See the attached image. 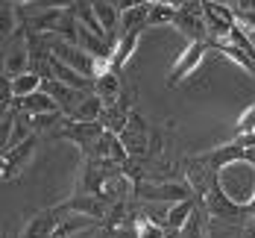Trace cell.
Here are the masks:
<instances>
[{"instance_id":"cell-1","label":"cell","mask_w":255,"mask_h":238,"mask_svg":"<svg viewBox=\"0 0 255 238\" xmlns=\"http://www.w3.org/2000/svg\"><path fill=\"white\" fill-rule=\"evenodd\" d=\"M214 177H217L220 191L229 197L238 209L247 212L253 206V200H255V165L253 162H235V165L223 168Z\"/></svg>"},{"instance_id":"cell-2","label":"cell","mask_w":255,"mask_h":238,"mask_svg":"<svg viewBox=\"0 0 255 238\" xmlns=\"http://www.w3.org/2000/svg\"><path fill=\"white\" fill-rule=\"evenodd\" d=\"M103 132L106 130H103L100 121L85 124V121H71V118H65V121L53 130V138H68L71 144H77L85 156H91V153H94V144L100 141Z\"/></svg>"},{"instance_id":"cell-3","label":"cell","mask_w":255,"mask_h":238,"mask_svg":"<svg viewBox=\"0 0 255 238\" xmlns=\"http://www.w3.org/2000/svg\"><path fill=\"white\" fill-rule=\"evenodd\" d=\"M135 197L138 200H147V203H182V200H191L197 197L194 188L188 183H135Z\"/></svg>"},{"instance_id":"cell-4","label":"cell","mask_w":255,"mask_h":238,"mask_svg":"<svg viewBox=\"0 0 255 238\" xmlns=\"http://www.w3.org/2000/svg\"><path fill=\"white\" fill-rule=\"evenodd\" d=\"M203 15H205V26H208V41H229L232 29L238 26V12L229 9V6L203 0Z\"/></svg>"},{"instance_id":"cell-5","label":"cell","mask_w":255,"mask_h":238,"mask_svg":"<svg viewBox=\"0 0 255 238\" xmlns=\"http://www.w3.org/2000/svg\"><path fill=\"white\" fill-rule=\"evenodd\" d=\"M150 135H153V130L147 127L144 115L141 112H132L127 130L121 132V141L127 147L129 159H150Z\"/></svg>"},{"instance_id":"cell-6","label":"cell","mask_w":255,"mask_h":238,"mask_svg":"<svg viewBox=\"0 0 255 238\" xmlns=\"http://www.w3.org/2000/svg\"><path fill=\"white\" fill-rule=\"evenodd\" d=\"M50 53L56 56V59H62L65 65H71L74 71H79L82 77H88V79L97 77V59H94L88 50H82L79 44H71V41L59 38V41L50 44Z\"/></svg>"},{"instance_id":"cell-7","label":"cell","mask_w":255,"mask_h":238,"mask_svg":"<svg viewBox=\"0 0 255 238\" xmlns=\"http://www.w3.org/2000/svg\"><path fill=\"white\" fill-rule=\"evenodd\" d=\"M208 47H211L208 41H191V44L176 56V62H173V68H170V74H167V85H179L182 79L194 77L197 68L203 65L205 50H208Z\"/></svg>"},{"instance_id":"cell-8","label":"cell","mask_w":255,"mask_h":238,"mask_svg":"<svg viewBox=\"0 0 255 238\" xmlns=\"http://www.w3.org/2000/svg\"><path fill=\"white\" fill-rule=\"evenodd\" d=\"M179 32H185L191 41H208V26H205V15H203V0L188 3L185 9H179L176 24Z\"/></svg>"},{"instance_id":"cell-9","label":"cell","mask_w":255,"mask_h":238,"mask_svg":"<svg viewBox=\"0 0 255 238\" xmlns=\"http://www.w3.org/2000/svg\"><path fill=\"white\" fill-rule=\"evenodd\" d=\"M132 112H135V106H132V94L124 91V97L118 100V103L106 106V112H103L100 124L106 132H115V135H121V132L127 130L129 118H132Z\"/></svg>"},{"instance_id":"cell-10","label":"cell","mask_w":255,"mask_h":238,"mask_svg":"<svg viewBox=\"0 0 255 238\" xmlns=\"http://www.w3.org/2000/svg\"><path fill=\"white\" fill-rule=\"evenodd\" d=\"M62 212L59 206L56 209H44L38 212V215H32L29 221H26V227L21 230V238H53L56 236V227L62 224Z\"/></svg>"},{"instance_id":"cell-11","label":"cell","mask_w":255,"mask_h":238,"mask_svg":"<svg viewBox=\"0 0 255 238\" xmlns=\"http://www.w3.org/2000/svg\"><path fill=\"white\" fill-rule=\"evenodd\" d=\"M41 91L47 94V97H53L56 103H59V109L65 112V115H71L74 109H77V103L88 94V91H77V88H71V85H65V82H59V79L53 77H44V85H41Z\"/></svg>"},{"instance_id":"cell-12","label":"cell","mask_w":255,"mask_h":238,"mask_svg":"<svg viewBox=\"0 0 255 238\" xmlns=\"http://www.w3.org/2000/svg\"><path fill=\"white\" fill-rule=\"evenodd\" d=\"M35 144H38V135H29L24 144H18L15 150H9V153H3V156H0V162H3V180H12V177H15V174L26 165V162L32 159Z\"/></svg>"},{"instance_id":"cell-13","label":"cell","mask_w":255,"mask_h":238,"mask_svg":"<svg viewBox=\"0 0 255 238\" xmlns=\"http://www.w3.org/2000/svg\"><path fill=\"white\" fill-rule=\"evenodd\" d=\"M47 68H50V77L59 79V82H65V85H71V88H77V91H94V79L82 77L79 71H74L71 65H65L62 59H56L50 53V59H47Z\"/></svg>"},{"instance_id":"cell-14","label":"cell","mask_w":255,"mask_h":238,"mask_svg":"<svg viewBox=\"0 0 255 238\" xmlns=\"http://www.w3.org/2000/svg\"><path fill=\"white\" fill-rule=\"evenodd\" d=\"M32 68V56H29V47H26V38L24 41H18L12 50L6 53V59H3V77L15 79L21 77V74H26Z\"/></svg>"},{"instance_id":"cell-15","label":"cell","mask_w":255,"mask_h":238,"mask_svg":"<svg viewBox=\"0 0 255 238\" xmlns=\"http://www.w3.org/2000/svg\"><path fill=\"white\" fill-rule=\"evenodd\" d=\"M141 32L144 29H132V32H121V38H118V44H115V53H112V71H124L127 68V62L135 56L138 50V41H141Z\"/></svg>"},{"instance_id":"cell-16","label":"cell","mask_w":255,"mask_h":238,"mask_svg":"<svg viewBox=\"0 0 255 238\" xmlns=\"http://www.w3.org/2000/svg\"><path fill=\"white\" fill-rule=\"evenodd\" d=\"M15 109L21 112V115H29V118H35V115H47V112H62L59 103L47 97L44 91H35V94H29V97H21V100H15Z\"/></svg>"},{"instance_id":"cell-17","label":"cell","mask_w":255,"mask_h":238,"mask_svg":"<svg viewBox=\"0 0 255 238\" xmlns=\"http://www.w3.org/2000/svg\"><path fill=\"white\" fill-rule=\"evenodd\" d=\"M197 206H200V200H197V197L182 200V203H173V206H170V212H167V221H164V230L170 233V238L179 236V230L188 224V218L197 212Z\"/></svg>"},{"instance_id":"cell-18","label":"cell","mask_w":255,"mask_h":238,"mask_svg":"<svg viewBox=\"0 0 255 238\" xmlns=\"http://www.w3.org/2000/svg\"><path fill=\"white\" fill-rule=\"evenodd\" d=\"M94 94H97L106 106L118 103V100L124 97V88H121V77H118V71L100 74V77L94 79Z\"/></svg>"},{"instance_id":"cell-19","label":"cell","mask_w":255,"mask_h":238,"mask_svg":"<svg viewBox=\"0 0 255 238\" xmlns=\"http://www.w3.org/2000/svg\"><path fill=\"white\" fill-rule=\"evenodd\" d=\"M103 112H106V103H103L94 91H88V94H85V97L77 103V109L68 115V118H71V121H85V124H91V121H100Z\"/></svg>"},{"instance_id":"cell-20","label":"cell","mask_w":255,"mask_h":238,"mask_svg":"<svg viewBox=\"0 0 255 238\" xmlns=\"http://www.w3.org/2000/svg\"><path fill=\"white\" fill-rule=\"evenodd\" d=\"M208 44H211L214 50H220L226 59H232L235 65H241V68H244L250 77H255V62H253V59H250L244 50H241L238 44H232V41H208Z\"/></svg>"},{"instance_id":"cell-21","label":"cell","mask_w":255,"mask_h":238,"mask_svg":"<svg viewBox=\"0 0 255 238\" xmlns=\"http://www.w3.org/2000/svg\"><path fill=\"white\" fill-rule=\"evenodd\" d=\"M205 238H247V236H244V224H232V221H223V218H208Z\"/></svg>"},{"instance_id":"cell-22","label":"cell","mask_w":255,"mask_h":238,"mask_svg":"<svg viewBox=\"0 0 255 238\" xmlns=\"http://www.w3.org/2000/svg\"><path fill=\"white\" fill-rule=\"evenodd\" d=\"M176 15H179L176 6H170L167 0H155V3H150V18H147V26L176 24Z\"/></svg>"},{"instance_id":"cell-23","label":"cell","mask_w":255,"mask_h":238,"mask_svg":"<svg viewBox=\"0 0 255 238\" xmlns=\"http://www.w3.org/2000/svg\"><path fill=\"white\" fill-rule=\"evenodd\" d=\"M41 85H44V77L41 74H35V71H26L21 77L12 79V91H15V100H21V97H29V94H35V91H41Z\"/></svg>"},{"instance_id":"cell-24","label":"cell","mask_w":255,"mask_h":238,"mask_svg":"<svg viewBox=\"0 0 255 238\" xmlns=\"http://www.w3.org/2000/svg\"><path fill=\"white\" fill-rule=\"evenodd\" d=\"M250 135H255V103L247 106L235 124V138H250Z\"/></svg>"},{"instance_id":"cell-25","label":"cell","mask_w":255,"mask_h":238,"mask_svg":"<svg viewBox=\"0 0 255 238\" xmlns=\"http://www.w3.org/2000/svg\"><path fill=\"white\" fill-rule=\"evenodd\" d=\"M15 26H21V21H15V3H3V18H0V32H3V38H9L12 32H15Z\"/></svg>"},{"instance_id":"cell-26","label":"cell","mask_w":255,"mask_h":238,"mask_svg":"<svg viewBox=\"0 0 255 238\" xmlns=\"http://www.w3.org/2000/svg\"><path fill=\"white\" fill-rule=\"evenodd\" d=\"M112 238H138V224H127V227H121V230H115Z\"/></svg>"},{"instance_id":"cell-27","label":"cell","mask_w":255,"mask_h":238,"mask_svg":"<svg viewBox=\"0 0 255 238\" xmlns=\"http://www.w3.org/2000/svg\"><path fill=\"white\" fill-rule=\"evenodd\" d=\"M211 3H220V6H229V9L238 6V0H211Z\"/></svg>"},{"instance_id":"cell-28","label":"cell","mask_w":255,"mask_h":238,"mask_svg":"<svg viewBox=\"0 0 255 238\" xmlns=\"http://www.w3.org/2000/svg\"><path fill=\"white\" fill-rule=\"evenodd\" d=\"M9 3H15V6H29V3H41V0H9Z\"/></svg>"},{"instance_id":"cell-29","label":"cell","mask_w":255,"mask_h":238,"mask_svg":"<svg viewBox=\"0 0 255 238\" xmlns=\"http://www.w3.org/2000/svg\"><path fill=\"white\" fill-rule=\"evenodd\" d=\"M138 3H155V0H138Z\"/></svg>"}]
</instances>
